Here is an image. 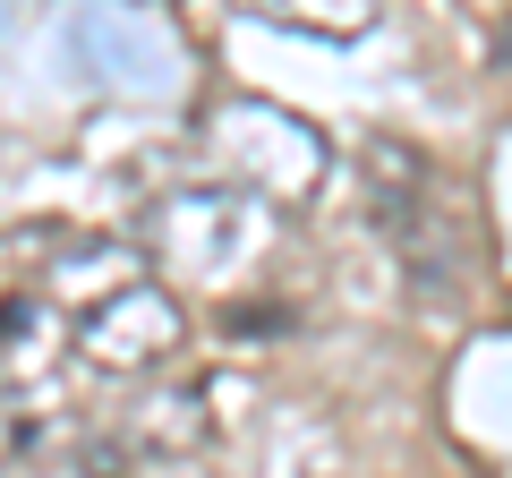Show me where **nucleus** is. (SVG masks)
Listing matches in <instances>:
<instances>
[{
	"label": "nucleus",
	"mask_w": 512,
	"mask_h": 478,
	"mask_svg": "<svg viewBox=\"0 0 512 478\" xmlns=\"http://www.w3.org/2000/svg\"><path fill=\"white\" fill-rule=\"evenodd\" d=\"M69 350V316L52 308L43 291H9L0 299V393H26L60 368Z\"/></svg>",
	"instance_id": "nucleus-2"
},
{
	"label": "nucleus",
	"mask_w": 512,
	"mask_h": 478,
	"mask_svg": "<svg viewBox=\"0 0 512 478\" xmlns=\"http://www.w3.org/2000/svg\"><path fill=\"white\" fill-rule=\"evenodd\" d=\"M180 342H188V316L154 274H137L128 291H111L103 308L77 316V350H86L94 368H163Z\"/></svg>",
	"instance_id": "nucleus-1"
}]
</instances>
